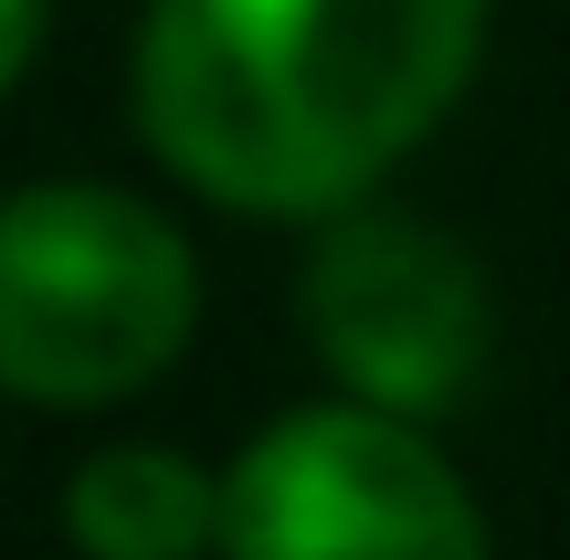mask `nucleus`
<instances>
[{"label":"nucleus","instance_id":"nucleus-2","mask_svg":"<svg viewBox=\"0 0 570 560\" xmlns=\"http://www.w3.org/2000/svg\"><path fill=\"white\" fill-rule=\"evenodd\" d=\"M202 265L117 180H32L0 212V381L32 413L127 402L190 350Z\"/></svg>","mask_w":570,"mask_h":560},{"label":"nucleus","instance_id":"nucleus-4","mask_svg":"<svg viewBox=\"0 0 570 560\" xmlns=\"http://www.w3.org/2000/svg\"><path fill=\"white\" fill-rule=\"evenodd\" d=\"M296 317L348 402H381V413H412V423L454 413L497 338L475 254L444 223L360 212V202L327 212L317 254L296 275Z\"/></svg>","mask_w":570,"mask_h":560},{"label":"nucleus","instance_id":"nucleus-5","mask_svg":"<svg viewBox=\"0 0 570 560\" xmlns=\"http://www.w3.org/2000/svg\"><path fill=\"white\" fill-rule=\"evenodd\" d=\"M63 540L85 560H212L223 550V477L169 444H106L63 477Z\"/></svg>","mask_w":570,"mask_h":560},{"label":"nucleus","instance_id":"nucleus-6","mask_svg":"<svg viewBox=\"0 0 570 560\" xmlns=\"http://www.w3.org/2000/svg\"><path fill=\"white\" fill-rule=\"evenodd\" d=\"M32 53H42V0H11L0 11V75H32Z\"/></svg>","mask_w":570,"mask_h":560},{"label":"nucleus","instance_id":"nucleus-3","mask_svg":"<svg viewBox=\"0 0 570 560\" xmlns=\"http://www.w3.org/2000/svg\"><path fill=\"white\" fill-rule=\"evenodd\" d=\"M223 560H487V508L412 413L338 392L223 465Z\"/></svg>","mask_w":570,"mask_h":560},{"label":"nucleus","instance_id":"nucleus-1","mask_svg":"<svg viewBox=\"0 0 570 560\" xmlns=\"http://www.w3.org/2000/svg\"><path fill=\"white\" fill-rule=\"evenodd\" d=\"M487 53V0H148L138 138L202 202L327 223L412 159Z\"/></svg>","mask_w":570,"mask_h":560}]
</instances>
